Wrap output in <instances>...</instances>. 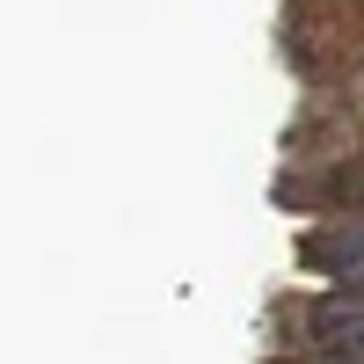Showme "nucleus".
<instances>
[{"label": "nucleus", "instance_id": "f257e3e1", "mask_svg": "<svg viewBox=\"0 0 364 364\" xmlns=\"http://www.w3.org/2000/svg\"><path fill=\"white\" fill-rule=\"evenodd\" d=\"M314 336L328 350H343V357H364V299H321Z\"/></svg>", "mask_w": 364, "mask_h": 364}]
</instances>
